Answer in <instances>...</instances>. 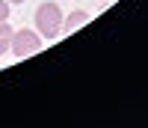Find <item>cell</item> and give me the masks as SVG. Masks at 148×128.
Segmentation results:
<instances>
[{
	"label": "cell",
	"mask_w": 148,
	"mask_h": 128,
	"mask_svg": "<svg viewBox=\"0 0 148 128\" xmlns=\"http://www.w3.org/2000/svg\"><path fill=\"white\" fill-rule=\"evenodd\" d=\"M62 18L65 15H62V9H59L56 0H45V3H39V6H36V15H33L36 30H39L42 39H56L59 30H62Z\"/></svg>",
	"instance_id": "cell-1"
},
{
	"label": "cell",
	"mask_w": 148,
	"mask_h": 128,
	"mask_svg": "<svg viewBox=\"0 0 148 128\" xmlns=\"http://www.w3.org/2000/svg\"><path fill=\"white\" fill-rule=\"evenodd\" d=\"M45 45V39L39 36V30H30V27H24V30H15V36H12V54L15 57H33V54H39Z\"/></svg>",
	"instance_id": "cell-2"
},
{
	"label": "cell",
	"mask_w": 148,
	"mask_h": 128,
	"mask_svg": "<svg viewBox=\"0 0 148 128\" xmlns=\"http://www.w3.org/2000/svg\"><path fill=\"white\" fill-rule=\"evenodd\" d=\"M83 24H89V15H86L83 9H77V12H71L68 18H62V27H65V33H74L77 27H83Z\"/></svg>",
	"instance_id": "cell-3"
},
{
	"label": "cell",
	"mask_w": 148,
	"mask_h": 128,
	"mask_svg": "<svg viewBox=\"0 0 148 128\" xmlns=\"http://www.w3.org/2000/svg\"><path fill=\"white\" fill-rule=\"evenodd\" d=\"M12 36H15L12 24H9V21H0V54H9V48H12Z\"/></svg>",
	"instance_id": "cell-4"
},
{
	"label": "cell",
	"mask_w": 148,
	"mask_h": 128,
	"mask_svg": "<svg viewBox=\"0 0 148 128\" xmlns=\"http://www.w3.org/2000/svg\"><path fill=\"white\" fill-rule=\"evenodd\" d=\"M0 21H9V0H0Z\"/></svg>",
	"instance_id": "cell-5"
},
{
	"label": "cell",
	"mask_w": 148,
	"mask_h": 128,
	"mask_svg": "<svg viewBox=\"0 0 148 128\" xmlns=\"http://www.w3.org/2000/svg\"><path fill=\"white\" fill-rule=\"evenodd\" d=\"M9 3H15V6H21V3H24V0H9Z\"/></svg>",
	"instance_id": "cell-6"
}]
</instances>
